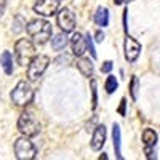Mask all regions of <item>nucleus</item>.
Returning a JSON list of instances; mask_svg holds the SVG:
<instances>
[{"label":"nucleus","instance_id":"nucleus-7","mask_svg":"<svg viewBox=\"0 0 160 160\" xmlns=\"http://www.w3.org/2000/svg\"><path fill=\"white\" fill-rule=\"evenodd\" d=\"M56 22L61 28V31L68 34V32H72L75 28V16L69 8H62L56 16Z\"/></svg>","mask_w":160,"mask_h":160},{"label":"nucleus","instance_id":"nucleus-15","mask_svg":"<svg viewBox=\"0 0 160 160\" xmlns=\"http://www.w3.org/2000/svg\"><path fill=\"white\" fill-rule=\"evenodd\" d=\"M68 37H66V32H61V34H58V35H55L51 38V48L53 50H62L66 45H68Z\"/></svg>","mask_w":160,"mask_h":160},{"label":"nucleus","instance_id":"nucleus-2","mask_svg":"<svg viewBox=\"0 0 160 160\" xmlns=\"http://www.w3.org/2000/svg\"><path fill=\"white\" fill-rule=\"evenodd\" d=\"M10 98L16 106H28L34 99V90L29 85V82L21 80V82H18V85L13 88Z\"/></svg>","mask_w":160,"mask_h":160},{"label":"nucleus","instance_id":"nucleus-5","mask_svg":"<svg viewBox=\"0 0 160 160\" xmlns=\"http://www.w3.org/2000/svg\"><path fill=\"white\" fill-rule=\"evenodd\" d=\"M48 64H50V58L48 56H45V55L34 56L32 61L28 66V78L31 80V82H37V80L43 75V72L47 71Z\"/></svg>","mask_w":160,"mask_h":160},{"label":"nucleus","instance_id":"nucleus-19","mask_svg":"<svg viewBox=\"0 0 160 160\" xmlns=\"http://www.w3.org/2000/svg\"><path fill=\"white\" fill-rule=\"evenodd\" d=\"M106 91L108 93H114L115 90H117V87H118V83H117V78L114 77V75H109L108 77V80H106Z\"/></svg>","mask_w":160,"mask_h":160},{"label":"nucleus","instance_id":"nucleus-30","mask_svg":"<svg viewBox=\"0 0 160 160\" xmlns=\"http://www.w3.org/2000/svg\"><path fill=\"white\" fill-rule=\"evenodd\" d=\"M128 2H131V0H128Z\"/></svg>","mask_w":160,"mask_h":160},{"label":"nucleus","instance_id":"nucleus-3","mask_svg":"<svg viewBox=\"0 0 160 160\" xmlns=\"http://www.w3.org/2000/svg\"><path fill=\"white\" fill-rule=\"evenodd\" d=\"M40 128H42V125H40V122L35 118L34 114L31 112H22L18 118V130L22 133L24 136H37L40 133Z\"/></svg>","mask_w":160,"mask_h":160},{"label":"nucleus","instance_id":"nucleus-26","mask_svg":"<svg viewBox=\"0 0 160 160\" xmlns=\"http://www.w3.org/2000/svg\"><path fill=\"white\" fill-rule=\"evenodd\" d=\"M5 8H7V0H0V16L5 13Z\"/></svg>","mask_w":160,"mask_h":160},{"label":"nucleus","instance_id":"nucleus-27","mask_svg":"<svg viewBox=\"0 0 160 160\" xmlns=\"http://www.w3.org/2000/svg\"><path fill=\"white\" fill-rule=\"evenodd\" d=\"M102 40H104V32L98 31L96 32V42H102Z\"/></svg>","mask_w":160,"mask_h":160},{"label":"nucleus","instance_id":"nucleus-24","mask_svg":"<svg viewBox=\"0 0 160 160\" xmlns=\"http://www.w3.org/2000/svg\"><path fill=\"white\" fill-rule=\"evenodd\" d=\"M144 152H146V157H148V158H155L154 149L151 148V146H146V149H144Z\"/></svg>","mask_w":160,"mask_h":160},{"label":"nucleus","instance_id":"nucleus-1","mask_svg":"<svg viewBox=\"0 0 160 160\" xmlns=\"http://www.w3.org/2000/svg\"><path fill=\"white\" fill-rule=\"evenodd\" d=\"M26 31H28V34L34 38L35 43L42 45L51 37V24L45 19H34L28 24Z\"/></svg>","mask_w":160,"mask_h":160},{"label":"nucleus","instance_id":"nucleus-8","mask_svg":"<svg viewBox=\"0 0 160 160\" xmlns=\"http://www.w3.org/2000/svg\"><path fill=\"white\" fill-rule=\"evenodd\" d=\"M59 10V0H38L34 5V11L40 16H51L58 13Z\"/></svg>","mask_w":160,"mask_h":160},{"label":"nucleus","instance_id":"nucleus-29","mask_svg":"<svg viewBox=\"0 0 160 160\" xmlns=\"http://www.w3.org/2000/svg\"><path fill=\"white\" fill-rule=\"evenodd\" d=\"M106 158H108V155H106V154H102V155H99V160H106Z\"/></svg>","mask_w":160,"mask_h":160},{"label":"nucleus","instance_id":"nucleus-17","mask_svg":"<svg viewBox=\"0 0 160 160\" xmlns=\"http://www.w3.org/2000/svg\"><path fill=\"white\" fill-rule=\"evenodd\" d=\"M112 138H114L115 155H117V158L122 160V152H120V127L117 123H114V127H112Z\"/></svg>","mask_w":160,"mask_h":160},{"label":"nucleus","instance_id":"nucleus-11","mask_svg":"<svg viewBox=\"0 0 160 160\" xmlns=\"http://www.w3.org/2000/svg\"><path fill=\"white\" fill-rule=\"evenodd\" d=\"M104 142H106V127L104 125H98L95 133H93V138H91V149L93 151L102 149Z\"/></svg>","mask_w":160,"mask_h":160},{"label":"nucleus","instance_id":"nucleus-4","mask_svg":"<svg viewBox=\"0 0 160 160\" xmlns=\"http://www.w3.org/2000/svg\"><path fill=\"white\" fill-rule=\"evenodd\" d=\"M15 56H16V61L18 64L21 66H26L32 61V58L35 56V47L31 40L28 38H19L16 45H15Z\"/></svg>","mask_w":160,"mask_h":160},{"label":"nucleus","instance_id":"nucleus-22","mask_svg":"<svg viewBox=\"0 0 160 160\" xmlns=\"http://www.w3.org/2000/svg\"><path fill=\"white\" fill-rule=\"evenodd\" d=\"M85 37H87V45H88V50H90V53H91V56H93V58H96V51H95V45H93V40H91L90 34H87Z\"/></svg>","mask_w":160,"mask_h":160},{"label":"nucleus","instance_id":"nucleus-13","mask_svg":"<svg viewBox=\"0 0 160 160\" xmlns=\"http://www.w3.org/2000/svg\"><path fill=\"white\" fill-rule=\"evenodd\" d=\"M95 22L98 26H101V28H104V26L109 24V11H108V8L99 7L96 10V13H95Z\"/></svg>","mask_w":160,"mask_h":160},{"label":"nucleus","instance_id":"nucleus-18","mask_svg":"<svg viewBox=\"0 0 160 160\" xmlns=\"http://www.w3.org/2000/svg\"><path fill=\"white\" fill-rule=\"evenodd\" d=\"M138 85H139V80L135 75V77L131 78V83H130V95H131V99L133 101H136V98H138Z\"/></svg>","mask_w":160,"mask_h":160},{"label":"nucleus","instance_id":"nucleus-21","mask_svg":"<svg viewBox=\"0 0 160 160\" xmlns=\"http://www.w3.org/2000/svg\"><path fill=\"white\" fill-rule=\"evenodd\" d=\"M21 24H26V21H24V18L19 15V16H16V22H15L16 28L13 29V32H21V31H22V26H21Z\"/></svg>","mask_w":160,"mask_h":160},{"label":"nucleus","instance_id":"nucleus-23","mask_svg":"<svg viewBox=\"0 0 160 160\" xmlns=\"http://www.w3.org/2000/svg\"><path fill=\"white\" fill-rule=\"evenodd\" d=\"M111 71H112V61H106V62H102V66H101V72L108 74V72H111Z\"/></svg>","mask_w":160,"mask_h":160},{"label":"nucleus","instance_id":"nucleus-9","mask_svg":"<svg viewBox=\"0 0 160 160\" xmlns=\"http://www.w3.org/2000/svg\"><path fill=\"white\" fill-rule=\"evenodd\" d=\"M141 53V45L136 42L135 38L127 37L125 38V58L128 62H135Z\"/></svg>","mask_w":160,"mask_h":160},{"label":"nucleus","instance_id":"nucleus-6","mask_svg":"<svg viewBox=\"0 0 160 160\" xmlns=\"http://www.w3.org/2000/svg\"><path fill=\"white\" fill-rule=\"evenodd\" d=\"M35 146L32 144V141H29V136L15 141V155L18 160H32L35 158Z\"/></svg>","mask_w":160,"mask_h":160},{"label":"nucleus","instance_id":"nucleus-20","mask_svg":"<svg viewBox=\"0 0 160 160\" xmlns=\"http://www.w3.org/2000/svg\"><path fill=\"white\" fill-rule=\"evenodd\" d=\"M98 104V91H96V80L91 78V109H96Z\"/></svg>","mask_w":160,"mask_h":160},{"label":"nucleus","instance_id":"nucleus-25","mask_svg":"<svg viewBox=\"0 0 160 160\" xmlns=\"http://www.w3.org/2000/svg\"><path fill=\"white\" fill-rule=\"evenodd\" d=\"M125 108H127V99L123 98L122 101H120V108H118V114L120 115H125L127 112H125Z\"/></svg>","mask_w":160,"mask_h":160},{"label":"nucleus","instance_id":"nucleus-14","mask_svg":"<svg viewBox=\"0 0 160 160\" xmlns=\"http://www.w3.org/2000/svg\"><path fill=\"white\" fill-rule=\"evenodd\" d=\"M0 64H2V68H3L7 75L13 74V58L10 55V51H3L2 53V56H0Z\"/></svg>","mask_w":160,"mask_h":160},{"label":"nucleus","instance_id":"nucleus-16","mask_svg":"<svg viewBox=\"0 0 160 160\" xmlns=\"http://www.w3.org/2000/svg\"><path fill=\"white\" fill-rule=\"evenodd\" d=\"M142 142H144V146H151V148H154L155 142H157V133L152 128H146L142 131Z\"/></svg>","mask_w":160,"mask_h":160},{"label":"nucleus","instance_id":"nucleus-28","mask_svg":"<svg viewBox=\"0 0 160 160\" xmlns=\"http://www.w3.org/2000/svg\"><path fill=\"white\" fill-rule=\"evenodd\" d=\"M123 2H125V0H114V3H115V5H122Z\"/></svg>","mask_w":160,"mask_h":160},{"label":"nucleus","instance_id":"nucleus-10","mask_svg":"<svg viewBox=\"0 0 160 160\" xmlns=\"http://www.w3.org/2000/svg\"><path fill=\"white\" fill-rule=\"evenodd\" d=\"M71 45H72V51H74V55L75 56H83L87 50H88V45H87V37H83L82 34H78L75 32L71 38Z\"/></svg>","mask_w":160,"mask_h":160},{"label":"nucleus","instance_id":"nucleus-12","mask_svg":"<svg viewBox=\"0 0 160 160\" xmlns=\"http://www.w3.org/2000/svg\"><path fill=\"white\" fill-rule=\"evenodd\" d=\"M77 69L82 72L83 77H91L93 75V62L88 58H82V56H80L77 59Z\"/></svg>","mask_w":160,"mask_h":160}]
</instances>
